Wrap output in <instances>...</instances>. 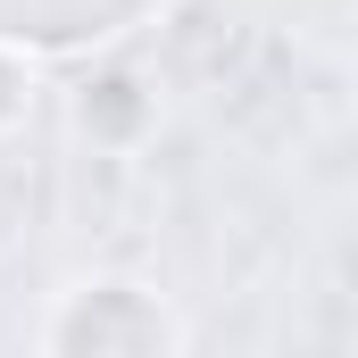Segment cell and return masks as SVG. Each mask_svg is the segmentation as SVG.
Here are the masks:
<instances>
[{
    "label": "cell",
    "instance_id": "6da1fadb",
    "mask_svg": "<svg viewBox=\"0 0 358 358\" xmlns=\"http://www.w3.org/2000/svg\"><path fill=\"white\" fill-rule=\"evenodd\" d=\"M50 358H176V325L142 283H84L50 317Z\"/></svg>",
    "mask_w": 358,
    "mask_h": 358
},
{
    "label": "cell",
    "instance_id": "7a4b0ae2",
    "mask_svg": "<svg viewBox=\"0 0 358 358\" xmlns=\"http://www.w3.org/2000/svg\"><path fill=\"white\" fill-rule=\"evenodd\" d=\"M159 0H0V50H25V59H67L92 50L125 25H142Z\"/></svg>",
    "mask_w": 358,
    "mask_h": 358
},
{
    "label": "cell",
    "instance_id": "3957f363",
    "mask_svg": "<svg viewBox=\"0 0 358 358\" xmlns=\"http://www.w3.org/2000/svg\"><path fill=\"white\" fill-rule=\"evenodd\" d=\"M25 108V67H17V50H0V125Z\"/></svg>",
    "mask_w": 358,
    "mask_h": 358
}]
</instances>
